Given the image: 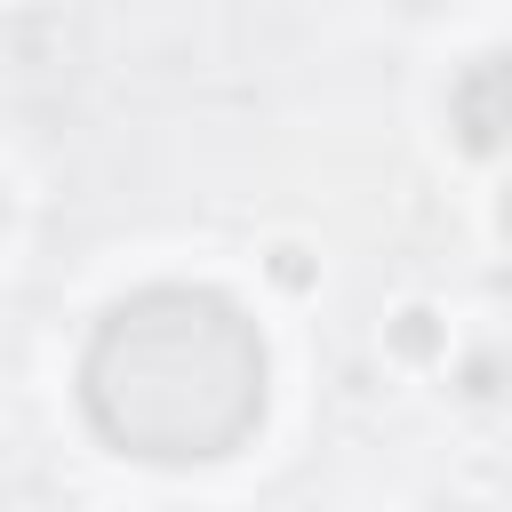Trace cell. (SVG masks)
Segmentation results:
<instances>
[{"instance_id":"cell-1","label":"cell","mask_w":512,"mask_h":512,"mask_svg":"<svg viewBox=\"0 0 512 512\" xmlns=\"http://www.w3.org/2000/svg\"><path fill=\"white\" fill-rule=\"evenodd\" d=\"M80 408L104 448L144 464L232 456L264 424V336L224 288H136L80 352Z\"/></svg>"},{"instance_id":"cell-2","label":"cell","mask_w":512,"mask_h":512,"mask_svg":"<svg viewBox=\"0 0 512 512\" xmlns=\"http://www.w3.org/2000/svg\"><path fill=\"white\" fill-rule=\"evenodd\" d=\"M448 128H456V144H464L472 160L512 152V48H488V56H472V64L456 72V88H448Z\"/></svg>"},{"instance_id":"cell-3","label":"cell","mask_w":512,"mask_h":512,"mask_svg":"<svg viewBox=\"0 0 512 512\" xmlns=\"http://www.w3.org/2000/svg\"><path fill=\"white\" fill-rule=\"evenodd\" d=\"M392 352H400V360H432V352H440V320H432V312H400V320H392Z\"/></svg>"},{"instance_id":"cell-4","label":"cell","mask_w":512,"mask_h":512,"mask_svg":"<svg viewBox=\"0 0 512 512\" xmlns=\"http://www.w3.org/2000/svg\"><path fill=\"white\" fill-rule=\"evenodd\" d=\"M272 280H280V288H304V280H312L304 248H272Z\"/></svg>"},{"instance_id":"cell-5","label":"cell","mask_w":512,"mask_h":512,"mask_svg":"<svg viewBox=\"0 0 512 512\" xmlns=\"http://www.w3.org/2000/svg\"><path fill=\"white\" fill-rule=\"evenodd\" d=\"M464 392H472V400H496V360H472V368H464Z\"/></svg>"},{"instance_id":"cell-6","label":"cell","mask_w":512,"mask_h":512,"mask_svg":"<svg viewBox=\"0 0 512 512\" xmlns=\"http://www.w3.org/2000/svg\"><path fill=\"white\" fill-rule=\"evenodd\" d=\"M496 224H504V240H512V184H504V200H496Z\"/></svg>"}]
</instances>
